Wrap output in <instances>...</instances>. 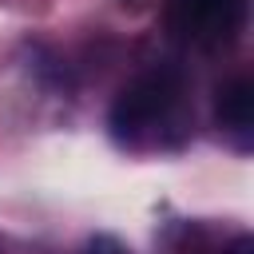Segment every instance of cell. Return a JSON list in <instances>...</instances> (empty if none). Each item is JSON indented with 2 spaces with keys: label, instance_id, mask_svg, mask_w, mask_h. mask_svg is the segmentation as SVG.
Wrapping results in <instances>:
<instances>
[{
  "label": "cell",
  "instance_id": "6da1fadb",
  "mask_svg": "<svg viewBox=\"0 0 254 254\" xmlns=\"http://www.w3.org/2000/svg\"><path fill=\"white\" fill-rule=\"evenodd\" d=\"M183 91L187 79L179 67L171 64H155L147 71H139L135 79L123 83V91L115 95L111 111H107V127L119 143H143V135L163 131V123H171L183 107Z\"/></svg>",
  "mask_w": 254,
  "mask_h": 254
},
{
  "label": "cell",
  "instance_id": "7a4b0ae2",
  "mask_svg": "<svg viewBox=\"0 0 254 254\" xmlns=\"http://www.w3.org/2000/svg\"><path fill=\"white\" fill-rule=\"evenodd\" d=\"M250 0H167V32L194 48L234 44L246 28Z\"/></svg>",
  "mask_w": 254,
  "mask_h": 254
},
{
  "label": "cell",
  "instance_id": "3957f363",
  "mask_svg": "<svg viewBox=\"0 0 254 254\" xmlns=\"http://www.w3.org/2000/svg\"><path fill=\"white\" fill-rule=\"evenodd\" d=\"M214 123L234 135L238 147H250V127H254V79L234 75L214 91Z\"/></svg>",
  "mask_w": 254,
  "mask_h": 254
},
{
  "label": "cell",
  "instance_id": "277c9868",
  "mask_svg": "<svg viewBox=\"0 0 254 254\" xmlns=\"http://www.w3.org/2000/svg\"><path fill=\"white\" fill-rule=\"evenodd\" d=\"M79 254H131V246L123 238H115V234H91L79 246Z\"/></svg>",
  "mask_w": 254,
  "mask_h": 254
},
{
  "label": "cell",
  "instance_id": "5b68a950",
  "mask_svg": "<svg viewBox=\"0 0 254 254\" xmlns=\"http://www.w3.org/2000/svg\"><path fill=\"white\" fill-rule=\"evenodd\" d=\"M222 254H254V242H250L246 234H238V238H234V242H230Z\"/></svg>",
  "mask_w": 254,
  "mask_h": 254
},
{
  "label": "cell",
  "instance_id": "8992f818",
  "mask_svg": "<svg viewBox=\"0 0 254 254\" xmlns=\"http://www.w3.org/2000/svg\"><path fill=\"white\" fill-rule=\"evenodd\" d=\"M127 4H131V8H143L147 0H123V8H127Z\"/></svg>",
  "mask_w": 254,
  "mask_h": 254
},
{
  "label": "cell",
  "instance_id": "52a82bcc",
  "mask_svg": "<svg viewBox=\"0 0 254 254\" xmlns=\"http://www.w3.org/2000/svg\"><path fill=\"white\" fill-rule=\"evenodd\" d=\"M0 254H8V246H4V238H0Z\"/></svg>",
  "mask_w": 254,
  "mask_h": 254
}]
</instances>
